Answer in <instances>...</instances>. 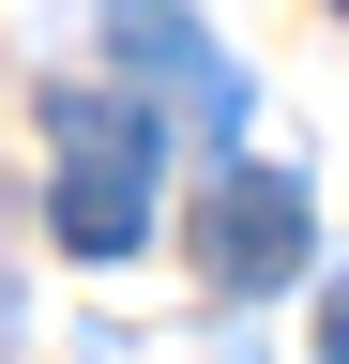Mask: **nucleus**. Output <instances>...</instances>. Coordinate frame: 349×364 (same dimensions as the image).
I'll list each match as a JSON object with an SVG mask.
<instances>
[{"instance_id":"obj_1","label":"nucleus","mask_w":349,"mask_h":364,"mask_svg":"<svg viewBox=\"0 0 349 364\" xmlns=\"http://www.w3.org/2000/svg\"><path fill=\"white\" fill-rule=\"evenodd\" d=\"M46 136H61L46 228L76 258H137L152 243V107L137 91H46Z\"/></svg>"},{"instance_id":"obj_2","label":"nucleus","mask_w":349,"mask_h":364,"mask_svg":"<svg viewBox=\"0 0 349 364\" xmlns=\"http://www.w3.org/2000/svg\"><path fill=\"white\" fill-rule=\"evenodd\" d=\"M304 243H319V213H304V182H289V167H243V152L213 167V198H198V273H213L228 304L289 289Z\"/></svg>"},{"instance_id":"obj_3","label":"nucleus","mask_w":349,"mask_h":364,"mask_svg":"<svg viewBox=\"0 0 349 364\" xmlns=\"http://www.w3.org/2000/svg\"><path fill=\"white\" fill-rule=\"evenodd\" d=\"M122 76H152L198 136H228V152H243V76L213 61V31H183V16H122Z\"/></svg>"},{"instance_id":"obj_4","label":"nucleus","mask_w":349,"mask_h":364,"mask_svg":"<svg viewBox=\"0 0 349 364\" xmlns=\"http://www.w3.org/2000/svg\"><path fill=\"white\" fill-rule=\"evenodd\" d=\"M319 364H349V273L319 289Z\"/></svg>"},{"instance_id":"obj_5","label":"nucleus","mask_w":349,"mask_h":364,"mask_svg":"<svg viewBox=\"0 0 349 364\" xmlns=\"http://www.w3.org/2000/svg\"><path fill=\"white\" fill-rule=\"evenodd\" d=\"M122 16H167V0H122Z\"/></svg>"}]
</instances>
